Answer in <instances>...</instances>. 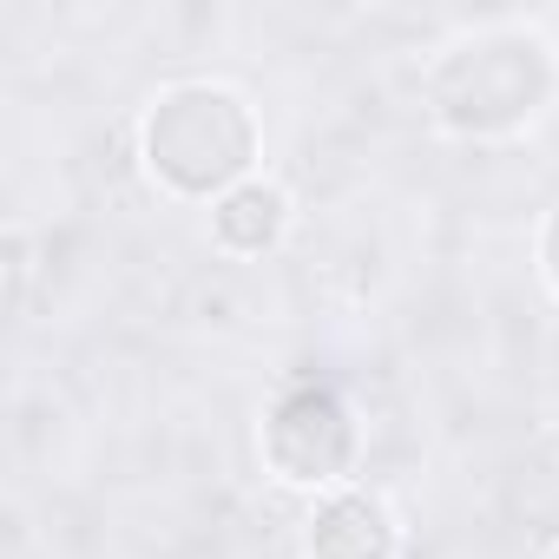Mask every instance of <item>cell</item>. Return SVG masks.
Masks as SVG:
<instances>
[{
	"label": "cell",
	"mask_w": 559,
	"mask_h": 559,
	"mask_svg": "<svg viewBox=\"0 0 559 559\" xmlns=\"http://www.w3.org/2000/svg\"><path fill=\"white\" fill-rule=\"evenodd\" d=\"M421 106L448 139H467V145L520 139L559 106V47L533 21L467 27L428 60Z\"/></svg>",
	"instance_id": "obj_1"
},
{
	"label": "cell",
	"mask_w": 559,
	"mask_h": 559,
	"mask_svg": "<svg viewBox=\"0 0 559 559\" xmlns=\"http://www.w3.org/2000/svg\"><path fill=\"white\" fill-rule=\"evenodd\" d=\"M139 165L178 204H217L263 171V119L224 80H171L139 112Z\"/></svg>",
	"instance_id": "obj_2"
},
{
	"label": "cell",
	"mask_w": 559,
	"mask_h": 559,
	"mask_svg": "<svg viewBox=\"0 0 559 559\" xmlns=\"http://www.w3.org/2000/svg\"><path fill=\"white\" fill-rule=\"evenodd\" d=\"M257 454L276 487H297L310 500L336 493V487H349V474L362 461V415L336 382H317V376L284 382L263 402Z\"/></svg>",
	"instance_id": "obj_3"
},
{
	"label": "cell",
	"mask_w": 559,
	"mask_h": 559,
	"mask_svg": "<svg viewBox=\"0 0 559 559\" xmlns=\"http://www.w3.org/2000/svg\"><path fill=\"white\" fill-rule=\"evenodd\" d=\"M304 559H402V520L376 487L317 493L304 513Z\"/></svg>",
	"instance_id": "obj_4"
},
{
	"label": "cell",
	"mask_w": 559,
	"mask_h": 559,
	"mask_svg": "<svg viewBox=\"0 0 559 559\" xmlns=\"http://www.w3.org/2000/svg\"><path fill=\"white\" fill-rule=\"evenodd\" d=\"M290 224H297V198L276 185L270 171L243 178L237 191H224L211 204V243L224 257H270L276 243L290 237Z\"/></svg>",
	"instance_id": "obj_5"
},
{
	"label": "cell",
	"mask_w": 559,
	"mask_h": 559,
	"mask_svg": "<svg viewBox=\"0 0 559 559\" xmlns=\"http://www.w3.org/2000/svg\"><path fill=\"white\" fill-rule=\"evenodd\" d=\"M533 263H539V284L559 297V204L539 217V237H533Z\"/></svg>",
	"instance_id": "obj_6"
},
{
	"label": "cell",
	"mask_w": 559,
	"mask_h": 559,
	"mask_svg": "<svg viewBox=\"0 0 559 559\" xmlns=\"http://www.w3.org/2000/svg\"><path fill=\"white\" fill-rule=\"evenodd\" d=\"M27 270H34V263H27V230L14 224V230H8V297H14V304H21V290H27Z\"/></svg>",
	"instance_id": "obj_7"
},
{
	"label": "cell",
	"mask_w": 559,
	"mask_h": 559,
	"mask_svg": "<svg viewBox=\"0 0 559 559\" xmlns=\"http://www.w3.org/2000/svg\"><path fill=\"white\" fill-rule=\"evenodd\" d=\"M539 559H559V526H552V533L539 539Z\"/></svg>",
	"instance_id": "obj_8"
}]
</instances>
